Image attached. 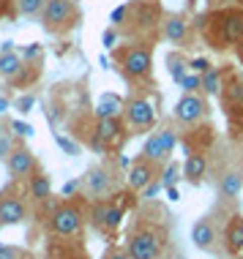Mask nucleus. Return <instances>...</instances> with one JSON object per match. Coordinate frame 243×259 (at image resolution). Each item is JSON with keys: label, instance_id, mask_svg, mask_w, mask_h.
Returning <instances> with one entry per match:
<instances>
[{"label": "nucleus", "instance_id": "nucleus-13", "mask_svg": "<svg viewBox=\"0 0 243 259\" xmlns=\"http://www.w3.org/2000/svg\"><path fill=\"white\" fill-rule=\"evenodd\" d=\"M208 115V104L199 93H183L175 104V117L186 125H197L202 123Z\"/></svg>", "mask_w": 243, "mask_h": 259}, {"label": "nucleus", "instance_id": "nucleus-11", "mask_svg": "<svg viewBox=\"0 0 243 259\" xmlns=\"http://www.w3.org/2000/svg\"><path fill=\"white\" fill-rule=\"evenodd\" d=\"M123 210L112 205L109 199H101V202H93V210H90V221H93V227L99 229L104 235H115L117 227L123 224Z\"/></svg>", "mask_w": 243, "mask_h": 259}, {"label": "nucleus", "instance_id": "nucleus-15", "mask_svg": "<svg viewBox=\"0 0 243 259\" xmlns=\"http://www.w3.org/2000/svg\"><path fill=\"white\" fill-rule=\"evenodd\" d=\"M219 240H221V235H219L216 224L211 221V215H202V219H197L191 224V243L199 251L213 254V251L219 248Z\"/></svg>", "mask_w": 243, "mask_h": 259}, {"label": "nucleus", "instance_id": "nucleus-5", "mask_svg": "<svg viewBox=\"0 0 243 259\" xmlns=\"http://www.w3.org/2000/svg\"><path fill=\"white\" fill-rule=\"evenodd\" d=\"M216 27H219V36L211 41V47H232V44H240L243 41V11L238 9H230V11H221L216 14Z\"/></svg>", "mask_w": 243, "mask_h": 259}, {"label": "nucleus", "instance_id": "nucleus-37", "mask_svg": "<svg viewBox=\"0 0 243 259\" xmlns=\"http://www.w3.org/2000/svg\"><path fill=\"white\" fill-rule=\"evenodd\" d=\"M161 186H164V183H161V178H158V180H153V183H150V186L142 191V197H145V199H153L156 194H158V188H161Z\"/></svg>", "mask_w": 243, "mask_h": 259}, {"label": "nucleus", "instance_id": "nucleus-30", "mask_svg": "<svg viewBox=\"0 0 243 259\" xmlns=\"http://www.w3.org/2000/svg\"><path fill=\"white\" fill-rule=\"evenodd\" d=\"M180 88H183V93H199L202 90V74H186L183 82H180Z\"/></svg>", "mask_w": 243, "mask_h": 259}, {"label": "nucleus", "instance_id": "nucleus-40", "mask_svg": "<svg viewBox=\"0 0 243 259\" xmlns=\"http://www.w3.org/2000/svg\"><path fill=\"white\" fill-rule=\"evenodd\" d=\"M167 197H170L172 202H178V199H180V194H178V188H175V186H172V188H167Z\"/></svg>", "mask_w": 243, "mask_h": 259}, {"label": "nucleus", "instance_id": "nucleus-36", "mask_svg": "<svg viewBox=\"0 0 243 259\" xmlns=\"http://www.w3.org/2000/svg\"><path fill=\"white\" fill-rule=\"evenodd\" d=\"M126 14H129V6H117V9L112 11V17H109V22H112V27H117L126 19Z\"/></svg>", "mask_w": 243, "mask_h": 259}, {"label": "nucleus", "instance_id": "nucleus-8", "mask_svg": "<svg viewBox=\"0 0 243 259\" xmlns=\"http://www.w3.org/2000/svg\"><path fill=\"white\" fill-rule=\"evenodd\" d=\"M120 66H123V76L131 82L145 79L153 68V50L148 47H129L126 52L120 55Z\"/></svg>", "mask_w": 243, "mask_h": 259}, {"label": "nucleus", "instance_id": "nucleus-44", "mask_svg": "<svg viewBox=\"0 0 243 259\" xmlns=\"http://www.w3.org/2000/svg\"><path fill=\"white\" fill-rule=\"evenodd\" d=\"M240 3H243V0H240Z\"/></svg>", "mask_w": 243, "mask_h": 259}, {"label": "nucleus", "instance_id": "nucleus-32", "mask_svg": "<svg viewBox=\"0 0 243 259\" xmlns=\"http://www.w3.org/2000/svg\"><path fill=\"white\" fill-rule=\"evenodd\" d=\"M9 128L14 131V137H22V139L33 137V125H30V123H22V120H11V123H9Z\"/></svg>", "mask_w": 243, "mask_h": 259}, {"label": "nucleus", "instance_id": "nucleus-26", "mask_svg": "<svg viewBox=\"0 0 243 259\" xmlns=\"http://www.w3.org/2000/svg\"><path fill=\"white\" fill-rule=\"evenodd\" d=\"M224 99L230 107H243V79H235L224 88Z\"/></svg>", "mask_w": 243, "mask_h": 259}, {"label": "nucleus", "instance_id": "nucleus-7", "mask_svg": "<svg viewBox=\"0 0 243 259\" xmlns=\"http://www.w3.org/2000/svg\"><path fill=\"white\" fill-rule=\"evenodd\" d=\"M161 172H164V164H158V161L153 158H134L129 164V172H126V186L131 188V191H137V194H142L145 188H148L153 180L161 178Z\"/></svg>", "mask_w": 243, "mask_h": 259}, {"label": "nucleus", "instance_id": "nucleus-22", "mask_svg": "<svg viewBox=\"0 0 243 259\" xmlns=\"http://www.w3.org/2000/svg\"><path fill=\"white\" fill-rule=\"evenodd\" d=\"M186 33H189V22H186L183 17H178V14L164 22V38L172 41V44H180V41L186 38Z\"/></svg>", "mask_w": 243, "mask_h": 259}, {"label": "nucleus", "instance_id": "nucleus-14", "mask_svg": "<svg viewBox=\"0 0 243 259\" xmlns=\"http://www.w3.org/2000/svg\"><path fill=\"white\" fill-rule=\"evenodd\" d=\"M123 125L117 117H101L99 123H96V128H93V145L99 150H112L117 148V145L123 142Z\"/></svg>", "mask_w": 243, "mask_h": 259}, {"label": "nucleus", "instance_id": "nucleus-38", "mask_svg": "<svg viewBox=\"0 0 243 259\" xmlns=\"http://www.w3.org/2000/svg\"><path fill=\"white\" fill-rule=\"evenodd\" d=\"M101 41H104V47H115V41H117V33H115V27H109V30H104Z\"/></svg>", "mask_w": 243, "mask_h": 259}, {"label": "nucleus", "instance_id": "nucleus-3", "mask_svg": "<svg viewBox=\"0 0 243 259\" xmlns=\"http://www.w3.org/2000/svg\"><path fill=\"white\" fill-rule=\"evenodd\" d=\"M77 6L74 0H47L44 11H41V22L50 33H60V30H68L77 22Z\"/></svg>", "mask_w": 243, "mask_h": 259}, {"label": "nucleus", "instance_id": "nucleus-6", "mask_svg": "<svg viewBox=\"0 0 243 259\" xmlns=\"http://www.w3.org/2000/svg\"><path fill=\"white\" fill-rule=\"evenodd\" d=\"M82 188H85V194L90 197V202H101V199H109L112 194L117 191L115 186V175L107 169V166L96 164L90 166L85 172V178H82Z\"/></svg>", "mask_w": 243, "mask_h": 259}, {"label": "nucleus", "instance_id": "nucleus-29", "mask_svg": "<svg viewBox=\"0 0 243 259\" xmlns=\"http://www.w3.org/2000/svg\"><path fill=\"white\" fill-rule=\"evenodd\" d=\"M17 150V142H14V137L9 134V131H0V161H9V156Z\"/></svg>", "mask_w": 243, "mask_h": 259}, {"label": "nucleus", "instance_id": "nucleus-19", "mask_svg": "<svg viewBox=\"0 0 243 259\" xmlns=\"http://www.w3.org/2000/svg\"><path fill=\"white\" fill-rule=\"evenodd\" d=\"M27 197L30 199H36V202H47L52 197V180H50V175L47 172H36L30 180H27Z\"/></svg>", "mask_w": 243, "mask_h": 259}, {"label": "nucleus", "instance_id": "nucleus-16", "mask_svg": "<svg viewBox=\"0 0 243 259\" xmlns=\"http://www.w3.org/2000/svg\"><path fill=\"white\" fill-rule=\"evenodd\" d=\"M221 246H224L227 256L232 259L243 256V215L240 213H230L224 229H221Z\"/></svg>", "mask_w": 243, "mask_h": 259}, {"label": "nucleus", "instance_id": "nucleus-25", "mask_svg": "<svg viewBox=\"0 0 243 259\" xmlns=\"http://www.w3.org/2000/svg\"><path fill=\"white\" fill-rule=\"evenodd\" d=\"M167 71H170V76L180 85V82H183V76L189 74L191 68H189V63L180 58V55H170V58H167Z\"/></svg>", "mask_w": 243, "mask_h": 259}, {"label": "nucleus", "instance_id": "nucleus-9", "mask_svg": "<svg viewBox=\"0 0 243 259\" xmlns=\"http://www.w3.org/2000/svg\"><path fill=\"white\" fill-rule=\"evenodd\" d=\"M175 148H178V134L172 128H161V131H153V134L145 139L142 156L153 158V161H158V164H167Z\"/></svg>", "mask_w": 243, "mask_h": 259}, {"label": "nucleus", "instance_id": "nucleus-21", "mask_svg": "<svg viewBox=\"0 0 243 259\" xmlns=\"http://www.w3.org/2000/svg\"><path fill=\"white\" fill-rule=\"evenodd\" d=\"M22 68H25V60L19 52H0V76L14 79V76H19Z\"/></svg>", "mask_w": 243, "mask_h": 259}, {"label": "nucleus", "instance_id": "nucleus-20", "mask_svg": "<svg viewBox=\"0 0 243 259\" xmlns=\"http://www.w3.org/2000/svg\"><path fill=\"white\" fill-rule=\"evenodd\" d=\"M123 109H126V101H123L120 96H115V93H104L99 99V104H96V115H99V120H101V117L123 115Z\"/></svg>", "mask_w": 243, "mask_h": 259}, {"label": "nucleus", "instance_id": "nucleus-31", "mask_svg": "<svg viewBox=\"0 0 243 259\" xmlns=\"http://www.w3.org/2000/svg\"><path fill=\"white\" fill-rule=\"evenodd\" d=\"M0 259H30V254L19 246H6V243H0Z\"/></svg>", "mask_w": 243, "mask_h": 259}, {"label": "nucleus", "instance_id": "nucleus-42", "mask_svg": "<svg viewBox=\"0 0 243 259\" xmlns=\"http://www.w3.org/2000/svg\"><path fill=\"white\" fill-rule=\"evenodd\" d=\"M238 50H240V58H243V41H240V44H238Z\"/></svg>", "mask_w": 243, "mask_h": 259}, {"label": "nucleus", "instance_id": "nucleus-2", "mask_svg": "<svg viewBox=\"0 0 243 259\" xmlns=\"http://www.w3.org/2000/svg\"><path fill=\"white\" fill-rule=\"evenodd\" d=\"M85 224V213L77 202H60L50 213V232L55 237H77Z\"/></svg>", "mask_w": 243, "mask_h": 259}, {"label": "nucleus", "instance_id": "nucleus-24", "mask_svg": "<svg viewBox=\"0 0 243 259\" xmlns=\"http://www.w3.org/2000/svg\"><path fill=\"white\" fill-rule=\"evenodd\" d=\"M202 93H205V96H219V93H224V85H221V71H219V68H211V71L202 74Z\"/></svg>", "mask_w": 243, "mask_h": 259}, {"label": "nucleus", "instance_id": "nucleus-28", "mask_svg": "<svg viewBox=\"0 0 243 259\" xmlns=\"http://www.w3.org/2000/svg\"><path fill=\"white\" fill-rule=\"evenodd\" d=\"M180 178H183V166H178V164H167V166H164V172H161V183H164L167 188H172Z\"/></svg>", "mask_w": 243, "mask_h": 259}, {"label": "nucleus", "instance_id": "nucleus-23", "mask_svg": "<svg viewBox=\"0 0 243 259\" xmlns=\"http://www.w3.org/2000/svg\"><path fill=\"white\" fill-rule=\"evenodd\" d=\"M109 202H112V205H117L123 210V213H129V210H134L137 207V191H131V188L126 186V188H120V191H115L112 197H109Z\"/></svg>", "mask_w": 243, "mask_h": 259}, {"label": "nucleus", "instance_id": "nucleus-35", "mask_svg": "<svg viewBox=\"0 0 243 259\" xmlns=\"http://www.w3.org/2000/svg\"><path fill=\"white\" fill-rule=\"evenodd\" d=\"M55 142H58L60 148H63V150L68 153V156H77V153H79V148H77V145H74L68 137H63V134H55Z\"/></svg>", "mask_w": 243, "mask_h": 259}, {"label": "nucleus", "instance_id": "nucleus-12", "mask_svg": "<svg viewBox=\"0 0 243 259\" xmlns=\"http://www.w3.org/2000/svg\"><path fill=\"white\" fill-rule=\"evenodd\" d=\"M6 172H9L11 180H30L38 172V161L33 156V150L25 148V145H17V150L6 161Z\"/></svg>", "mask_w": 243, "mask_h": 259}, {"label": "nucleus", "instance_id": "nucleus-27", "mask_svg": "<svg viewBox=\"0 0 243 259\" xmlns=\"http://www.w3.org/2000/svg\"><path fill=\"white\" fill-rule=\"evenodd\" d=\"M47 0H17V11L22 17H36V14L44 11Z\"/></svg>", "mask_w": 243, "mask_h": 259}, {"label": "nucleus", "instance_id": "nucleus-1", "mask_svg": "<svg viewBox=\"0 0 243 259\" xmlns=\"http://www.w3.org/2000/svg\"><path fill=\"white\" fill-rule=\"evenodd\" d=\"M167 246V229L156 224H140L129 235V254L131 259H158Z\"/></svg>", "mask_w": 243, "mask_h": 259}, {"label": "nucleus", "instance_id": "nucleus-41", "mask_svg": "<svg viewBox=\"0 0 243 259\" xmlns=\"http://www.w3.org/2000/svg\"><path fill=\"white\" fill-rule=\"evenodd\" d=\"M6 109H9V99H6V96H0V115H3Z\"/></svg>", "mask_w": 243, "mask_h": 259}, {"label": "nucleus", "instance_id": "nucleus-18", "mask_svg": "<svg viewBox=\"0 0 243 259\" xmlns=\"http://www.w3.org/2000/svg\"><path fill=\"white\" fill-rule=\"evenodd\" d=\"M205 175H208V158H205V153H199V150L189 153L186 161H183V180L189 186H202Z\"/></svg>", "mask_w": 243, "mask_h": 259}, {"label": "nucleus", "instance_id": "nucleus-43", "mask_svg": "<svg viewBox=\"0 0 243 259\" xmlns=\"http://www.w3.org/2000/svg\"><path fill=\"white\" fill-rule=\"evenodd\" d=\"M178 259H183V256H178Z\"/></svg>", "mask_w": 243, "mask_h": 259}, {"label": "nucleus", "instance_id": "nucleus-10", "mask_svg": "<svg viewBox=\"0 0 243 259\" xmlns=\"http://www.w3.org/2000/svg\"><path fill=\"white\" fill-rule=\"evenodd\" d=\"M123 117H126V123L131 128L137 131H150L156 125V107L150 99H142V96H137V99H129L126 101V109H123Z\"/></svg>", "mask_w": 243, "mask_h": 259}, {"label": "nucleus", "instance_id": "nucleus-34", "mask_svg": "<svg viewBox=\"0 0 243 259\" xmlns=\"http://www.w3.org/2000/svg\"><path fill=\"white\" fill-rule=\"evenodd\" d=\"M101 259H131V254H129V248H123V246H112V248L104 251Z\"/></svg>", "mask_w": 243, "mask_h": 259}, {"label": "nucleus", "instance_id": "nucleus-39", "mask_svg": "<svg viewBox=\"0 0 243 259\" xmlns=\"http://www.w3.org/2000/svg\"><path fill=\"white\" fill-rule=\"evenodd\" d=\"M33 101H36V99H33V96H22V99L17 101V107H19V112H30V107H33Z\"/></svg>", "mask_w": 243, "mask_h": 259}, {"label": "nucleus", "instance_id": "nucleus-33", "mask_svg": "<svg viewBox=\"0 0 243 259\" xmlns=\"http://www.w3.org/2000/svg\"><path fill=\"white\" fill-rule=\"evenodd\" d=\"M189 68H191V71L194 74H205V71H211V60H208V58H194V60H189Z\"/></svg>", "mask_w": 243, "mask_h": 259}, {"label": "nucleus", "instance_id": "nucleus-4", "mask_svg": "<svg viewBox=\"0 0 243 259\" xmlns=\"http://www.w3.org/2000/svg\"><path fill=\"white\" fill-rule=\"evenodd\" d=\"M27 215H30V207H27V199L22 197L19 188H3L0 191V227H17V224H25Z\"/></svg>", "mask_w": 243, "mask_h": 259}, {"label": "nucleus", "instance_id": "nucleus-17", "mask_svg": "<svg viewBox=\"0 0 243 259\" xmlns=\"http://www.w3.org/2000/svg\"><path fill=\"white\" fill-rule=\"evenodd\" d=\"M243 194V172L240 169H227L219 180V199L221 205H232Z\"/></svg>", "mask_w": 243, "mask_h": 259}]
</instances>
